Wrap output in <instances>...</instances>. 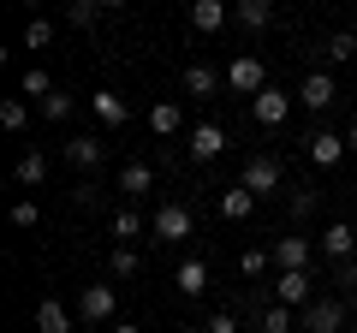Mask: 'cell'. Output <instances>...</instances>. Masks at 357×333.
I'll return each mask as SVG.
<instances>
[{"instance_id":"cell-1","label":"cell","mask_w":357,"mask_h":333,"mask_svg":"<svg viewBox=\"0 0 357 333\" xmlns=\"http://www.w3.org/2000/svg\"><path fill=\"white\" fill-rule=\"evenodd\" d=\"M274 297H280L286 309L316 304V268H280V274H274Z\"/></svg>"},{"instance_id":"cell-2","label":"cell","mask_w":357,"mask_h":333,"mask_svg":"<svg viewBox=\"0 0 357 333\" xmlns=\"http://www.w3.org/2000/svg\"><path fill=\"white\" fill-rule=\"evenodd\" d=\"M286 179V166H280V155H250L244 161V191H256V196H274V185Z\"/></svg>"},{"instance_id":"cell-3","label":"cell","mask_w":357,"mask_h":333,"mask_svg":"<svg viewBox=\"0 0 357 333\" xmlns=\"http://www.w3.org/2000/svg\"><path fill=\"white\" fill-rule=\"evenodd\" d=\"M191 226H197V220H191V208H185V203H161V208H155V220H149V232H155V238H167V244H185V238H191Z\"/></svg>"},{"instance_id":"cell-4","label":"cell","mask_w":357,"mask_h":333,"mask_svg":"<svg viewBox=\"0 0 357 333\" xmlns=\"http://www.w3.org/2000/svg\"><path fill=\"white\" fill-rule=\"evenodd\" d=\"M227 90H232V95H262V90H268V72H262L256 54H238V60L227 65Z\"/></svg>"},{"instance_id":"cell-5","label":"cell","mask_w":357,"mask_h":333,"mask_svg":"<svg viewBox=\"0 0 357 333\" xmlns=\"http://www.w3.org/2000/svg\"><path fill=\"white\" fill-rule=\"evenodd\" d=\"M292 102H298V95H286V90L268 84L262 95H250V119H256V125H286V119H292Z\"/></svg>"},{"instance_id":"cell-6","label":"cell","mask_w":357,"mask_h":333,"mask_svg":"<svg viewBox=\"0 0 357 333\" xmlns=\"http://www.w3.org/2000/svg\"><path fill=\"white\" fill-rule=\"evenodd\" d=\"M114 309H119L114 286H84V292H77V316H84V327H96V321H114Z\"/></svg>"},{"instance_id":"cell-7","label":"cell","mask_w":357,"mask_h":333,"mask_svg":"<svg viewBox=\"0 0 357 333\" xmlns=\"http://www.w3.org/2000/svg\"><path fill=\"white\" fill-rule=\"evenodd\" d=\"M345 327V304L340 297H316L304 304V333H340Z\"/></svg>"},{"instance_id":"cell-8","label":"cell","mask_w":357,"mask_h":333,"mask_svg":"<svg viewBox=\"0 0 357 333\" xmlns=\"http://www.w3.org/2000/svg\"><path fill=\"white\" fill-rule=\"evenodd\" d=\"M333 102H340L333 77H328V72H310V77H304V90H298V107H310V114H328Z\"/></svg>"},{"instance_id":"cell-9","label":"cell","mask_w":357,"mask_h":333,"mask_svg":"<svg viewBox=\"0 0 357 333\" xmlns=\"http://www.w3.org/2000/svg\"><path fill=\"white\" fill-rule=\"evenodd\" d=\"M345 155H351V143H345L340 131H316V137H310V161L316 166H340Z\"/></svg>"},{"instance_id":"cell-10","label":"cell","mask_w":357,"mask_h":333,"mask_svg":"<svg viewBox=\"0 0 357 333\" xmlns=\"http://www.w3.org/2000/svg\"><path fill=\"white\" fill-rule=\"evenodd\" d=\"M274 268H316L310 238H274Z\"/></svg>"},{"instance_id":"cell-11","label":"cell","mask_w":357,"mask_h":333,"mask_svg":"<svg viewBox=\"0 0 357 333\" xmlns=\"http://www.w3.org/2000/svg\"><path fill=\"white\" fill-rule=\"evenodd\" d=\"M185 149H191V161H215V155L227 149V131L220 125H191V143H185Z\"/></svg>"},{"instance_id":"cell-12","label":"cell","mask_w":357,"mask_h":333,"mask_svg":"<svg viewBox=\"0 0 357 333\" xmlns=\"http://www.w3.org/2000/svg\"><path fill=\"white\" fill-rule=\"evenodd\" d=\"M232 18H238V24L256 36V30L274 24V0H232Z\"/></svg>"},{"instance_id":"cell-13","label":"cell","mask_w":357,"mask_h":333,"mask_svg":"<svg viewBox=\"0 0 357 333\" xmlns=\"http://www.w3.org/2000/svg\"><path fill=\"white\" fill-rule=\"evenodd\" d=\"M227 24V0H191V30L197 36H215Z\"/></svg>"},{"instance_id":"cell-14","label":"cell","mask_w":357,"mask_h":333,"mask_svg":"<svg viewBox=\"0 0 357 333\" xmlns=\"http://www.w3.org/2000/svg\"><path fill=\"white\" fill-rule=\"evenodd\" d=\"M351 250H357V232L345 226V220H333V226L321 232V256H328V262H345Z\"/></svg>"},{"instance_id":"cell-15","label":"cell","mask_w":357,"mask_h":333,"mask_svg":"<svg viewBox=\"0 0 357 333\" xmlns=\"http://www.w3.org/2000/svg\"><path fill=\"white\" fill-rule=\"evenodd\" d=\"M256 203H262L256 191L232 185V191H220V220H250V215H256Z\"/></svg>"},{"instance_id":"cell-16","label":"cell","mask_w":357,"mask_h":333,"mask_svg":"<svg viewBox=\"0 0 357 333\" xmlns=\"http://www.w3.org/2000/svg\"><path fill=\"white\" fill-rule=\"evenodd\" d=\"M89 107H96V119H102V125H126V119H131L126 95H114V90H96V95H89Z\"/></svg>"},{"instance_id":"cell-17","label":"cell","mask_w":357,"mask_h":333,"mask_svg":"<svg viewBox=\"0 0 357 333\" xmlns=\"http://www.w3.org/2000/svg\"><path fill=\"white\" fill-rule=\"evenodd\" d=\"M215 90H227V77L215 65H185V95H215Z\"/></svg>"},{"instance_id":"cell-18","label":"cell","mask_w":357,"mask_h":333,"mask_svg":"<svg viewBox=\"0 0 357 333\" xmlns=\"http://www.w3.org/2000/svg\"><path fill=\"white\" fill-rule=\"evenodd\" d=\"M36 333H72V316H66V304L42 297V304H36Z\"/></svg>"},{"instance_id":"cell-19","label":"cell","mask_w":357,"mask_h":333,"mask_svg":"<svg viewBox=\"0 0 357 333\" xmlns=\"http://www.w3.org/2000/svg\"><path fill=\"white\" fill-rule=\"evenodd\" d=\"M96 161H102V143H96V137H72V143H66V166H77V173H89Z\"/></svg>"},{"instance_id":"cell-20","label":"cell","mask_w":357,"mask_h":333,"mask_svg":"<svg viewBox=\"0 0 357 333\" xmlns=\"http://www.w3.org/2000/svg\"><path fill=\"white\" fill-rule=\"evenodd\" d=\"M149 185H155V166H149V161H126V166H119V191L143 196Z\"/></svg>"},{"instance_id":"cell-21","label":"cell","mask_w":357,"mask_h":333,"mask_svg":"<svg viewBox=\"0 0 357 333\" xmlns=\"http://www.w3.org/2000/svg\"><path fill=\"white\" fill-rule=\"evenodd\" d=\"M13 179H18V185H42V179H48V155H42V149L18 155V166H13Z\"/></svg>"},{"instance_id":"cell-22","label":"cell","mask_w":357,"mask_h":333,"mask_svg":"<svg viewBox=\"0 0 357 333\" xmlns=\"http://www.w3.org/2000/svg\"><path fill=\"white\" fill-rule=\"evenodd\" d=\"M178 292H185V297H203L208 292V268H203V262H178Z\"/></svg>"},{"instance_id":"cell-23","label":"cell","mask_w":357,"mask_h":333,"mask_svg":"<svg viewBox=\"0 0 357 333\" xmlns=\"http://www.w3.org/2000/svg\"><path fill=\"white\" fill-rule=\"evenodd\" d=\"M149 131H155V137H173V131H178V102H155L149 107Z\"/></svg>"},{"instance_id":"cell-24","label":"cell","mask_w":357,"mask_h":333,"mask_svg":"<svg viewBox=\"0 0 357 333\" xmlns=\"http://www.w3.org/2000/svg\"><path fill=\"white\" fill-rule=\"evenodd\" d=\"M0 125H6V131H24V125H30L24 95H6V102H0Z\"/></svg>"},{"instance_id":"cell-25","label":"cell","mask_w":357,"mask_h":333,"mask_svg":"<svg viewBox=\"0 0 357 333\" xmlns=\"http://www.w3.org/2000/svg\"><path fill=\"white\" fill-rule=\"evenodd\" d=\"M328 60H333V65L357 60V30H340V36H328Z\"/></svg>"},{"instance_id":"cell-26","label":"cell","mask_w":357,"mask_h":333,"mask_svg":"<svg viewBox=\"0 0 357 333\" xmlns=\"http://www.w3.org/2000/svg\"><path fill=\"white\" fill-rule=\"evenodd\" d=\"M18 90H24V95H36V102H42V95H54V77L42 72V65H30V72L18 77Z\"/></svg>"},{"instance_id":"cell-27","label":"cell","mask_w":357,"mask_h":333,"mask_svg":"<svg viewBox=\"0 0 357 333\" xmlns=\"http://www.w3.org/2000/svg\"><path fill=\"white\" fill-rule=\"evenodd\" d=\"M114 238H143V215H137V208H119V215H114Z\"/></svg>"},{"instance_id":"cell-28","label":"cell","mask_w":357,"mask_h":333,"mask_svg":"<svg viewBox=\"0 0 357 333\" xmlns=\"http://www.w3.org/2000/svg\"><path fill=\"white\" fill-rule=\"evenodd\" d=\"M72 95H60V90H54V95H42V119H54V125H60V119H72Z\"/></svg>"},{"instance_id":"cell-29","label":"cell","mask_w":357,"mask_h":333,"mask_svg":"<svg viewBox=\"0 0 357 333\" xmlns=\"http://www.w3.org/2000/svg\"><path fill=\"white\" fill-rule=\"evenodd\" d=\"M107 268H114L119 280H126V274H137V268H143V256H137V250H131V244H119L114 256H107Z\"/></svg>"},{"instance_id":"cell-30","label":"cell","mask_w":357,"mask_h":333,"mask_svg":"<svg viewBox=\"0 0 357 333\" xmlns=\"http://www.w3.org/2000/svg\"><path fill=\"white\" fill-rule=\"evenodd\" d=\"M48 42H54V24H48V18H30V24H24V48H48Z\"/></svg>"},{"instance_id":"cell-31","label":"cell","mask_w":357,"mask_h":333,"mask_svg":"<svg viewBox=\"0 0 357 333\" xmlns=\"http://www.w3.org/2000/svg\"><path fill=\"white\" fill-rule=\"evenodd\" d=\"M36 220H42V208L30 203V196H18L13 203V226H36Z\"/></svg>"},{"instance_id":"cell-32","label":"cell","mask_w":357,"mask_h":333,"mask_svg":"<svg viewBox=\"0 0 357 333\" xmlns=\"http://www.w3.org/2000/svg\"><path fill=\"white\" fill-rule=\"evenodd\" d=\"M262 327H268V333H286V327H292V309H286V304H274V309L262 316Z\"/></svg>"},{"instance_id":"cell-33","label":"cell","mask_w":357,"mask_h":333,"mask_svg":"<svg viewBox=\"0 0 357 333\" xmlns=\"http://www.w3.org/2000/svg\"><path fill=\"white\" fill-rule=\"evenodd\" d=\"M292 215H298V220L316 215V191H292Z\"/></svg>"},{"instance_id":"cell-34","label":"cell","mask_w":357,"mask_h":333,"mask_svg":"<svg viewBox=\"0 0 357 333\" xmlns=\"http://www.w3.org/2000/svg\"><path fill=\"white\" fill-rule=\"evenodd\" d=\"M268 268V250H244L238 256V274H262Z\"/></svg>"},{"instance_id":"cell-35","label":"cell","mask_w":357,"mask_h":333,"mask_svg":"<svg viewBox=\"0 0 357 333\" xmlns=\"http://www.w3.org/2000/svg\"><path fill=\"white\" fill-rule=\"evenodd\" d=\"M333 280H340V286H351V292H357V256H345V262H333Z\"/></svg>"},{"instance_id":"cell-36","label":"cell","mask_w":357,"mask_h":333,"mask_svg":"<svg viewBox=\"0 0 357 333\" xmlns=\"http://www.w3.org/2000/svg\"><path fill=\"white\" fill-rule=\"evenodd\" d=\"M203 333H238V316H232V309H220V316H208Z\"/></svg>"},{"instance_id":"cell-37","label":"cell","mask_w":357,"mask_h":333,"mask_svg":"<svg viewBox=\"0 0 357 333\" xmlns=\"http://www.w3.org/2000/svg\"><path fill=\"white\" fill-rule=\"evenodd\" d=\"M72 203L89 215V208H102V191H96V185H84V191H72Z\"/></svg>"},{"instance_id":"cell-38","label":"cell","mask_w":357,"mask_h":333,"mask_svg":"<svg viewBox=\"0 0 357 333\" xmlns=\"http://www.w3.org/2000/svg\"><path fill=\"white\" fill-rule=\"evenodd\" d=\"M114 333H143V327H137V321H114Z\"/></svg>"},{"instance_id":"cell-39","label":"cell","mask_w":357,"mask_h":333,"mask_svg":"<svg viewBox=\"0 0 357 333\" xmlns=\"http://www.w3.org/2000/svg\"><path fill=\"white\" fill-rule=\"evenodd\" d=\"M345 143H351V155H357V119H351V131H345Z\"/></svg>"},{"instance_id":"cell-40","label":"cell","mask_w":357,"mask_h":333,"mask_svg":"<svg viewBox=\"0 0 357 333\" xmlns=\"http://www.w3.org/2000/svg\"><path fill=\"white\" fill-rule=\"evenodd\" d=\"M102 6H107V13H114V6H131V0H102Z\"/></svg>"},{"instance_id":"cell-41","label":"cell","mask_w":357,"mask_h":333,"mask_svg":"<svg viewBox=\"0 0 357 333\" xmlns=\"http://www.w3.org/2000/svg\"><path fill=\"white\" fill-rule=\"evenodd\" d=\"M24 6H36V0H24Z\"/></svg>"},{"instance_id":"cell-42","label":"cell","mask_w":357,"mask_h":333,"mask_svg":"<svg viewBox=\"0 0 357 333\" xmlns=\"http://www.w3.org/2000/svg\"><path fill=\"white\" fill-rule=\"evenodd\" d=\"M351 30H357V18H351Z\"/></svg>"}]
</instances>
